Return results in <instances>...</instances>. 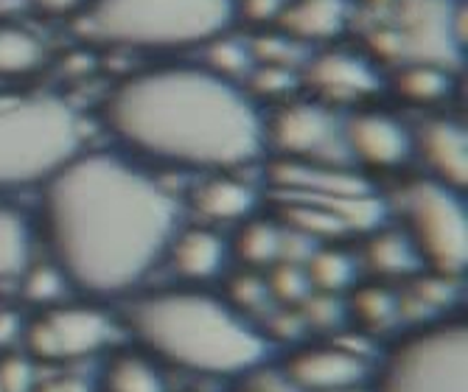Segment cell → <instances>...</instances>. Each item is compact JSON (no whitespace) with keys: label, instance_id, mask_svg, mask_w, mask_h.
I'll return each instance as SVG.
<instances>
[{"label":"cell","instance_id":"6da1fadb","mask_svg":"<svg viewBox=\"0 0 468 392\" xmlns=\"http://www.w3.org/2000/svg\"><path fill=\"white\" fill-rule=\"evenodd\" d=\"M42 238L73 289L133 291L165 258L180 207L157 180L118 154H76L42 185Z\"/></svg>","mask_w":468,"mask_h":392},{"label":"cell","instance_id":"7a4b0ae2","mask_svg":"<svg viewBox=\"0 0 468 392\" xmlns=\"http://www.w3.org/2000/svg\"><path fill=\"white\" fill-rule=\"evenodd\" d=\"M110 132L141 157L228 171L264 152V118L239 87L205 68H154L121 81L107 99Z\"/></svg>","mask_w":468,"mask_h":392},{"label":"cell","instance_id":"3957f363","mask_svg":"<svg viewBox=\"0 0 468 392\" xmlns=\"http://www.w3.org/2000/svg\"><path fill=\"white\" fill-rule=\"evenodd\" d=\"M123 323L144 354L202 376H241L270 356L267 336L225 297L172 289L135 297Z\"/></svg>","mask_w":468,"mask_h":392},{"label":"cell","instance_id":"277c9868","mask_svg":"<svg viewBox=\"0 0 468 392\" xmlns=\"http://www.w3.org/2000/svg\"><path fill=\"white\" fill-rule=\"evenodd\" d=\"M233 17V0H88L81 26L121 48H188L214 42Z\"/></svg>","mask_w":468,"mask_h":392},{"label":"cell","instance_id":"5b68a950","mask_svg":"<svg viewBox=\"0 0 468 392\" xmlns=\"http://www.w3.org/2000/svg\"><path fill=\"white\" fill-rule=\"evenodd\" d=\"M81 152V123L54 96H0V191L46 185Z\"/></svg>","mask_w":468,"mask_h":392},{"label":"cell","instance_id":"8992f818","mask_svg":"<svg viewBox=\"0 0 468 392\" xmlns=\"http://www.w3.org/2000/svg\"><path fill=\"white\" fill-rule=\"evenodd\" d=\"M370 46L378 57L404 65L454 68L465 48V4L460 0H390L376 12Z\"/></svg>","mask_w":468,"mask_h":392},{"label":"cell","instance_id":"52a82bcc","mask_svg":"<svg viewBox=\"0 0 468 392\" xmlns=\"http://www.w3.org/2000/svg\"><path fill=\"white\" fill-rule=\"evenodd\" d=\"M373 392H468L465 320H441L399 339Z\"/></svg>","mask_w":468,"mask_h":392},{"label":"cell","instance_id":"ba28073f","mask_svg":"<svg viewBox=\"0 0 468 392\" xmlns=\"http://www.w3.org/2000/svg\"><path fill=\"white\" fill-rule=\"evenodd\" d=\"M404 236L435 275H460L468 264V216L457 188L412 180L399 194Z\"/></svg>","mask_w":468,"mask_h":392},{"label":"cell","instance_id":"9c48e42d","mask_svg":"<svg viewBox=\"0 0 468 392\" xmlns=\"http://www.w3.org/2000/svg\"><path fill=\"white\" fill-rule=\"evenodd\" d=\"M110 317L93 306H54L34 317L23 336L37 362H68L99 354L110 342Z\"/></svg>","mask_w":468,"mask_h":392},{"label":"cell","instance_id":"30bf717a","mask_svg":"<svg viewBox=\"0 0 468 392\" xmlns=\"http://www.w3.org/2000/svg\"><path fill=\"white\" fill-rule=\"evenodd\" d=\"M264 143L278 149L283 160H323L331 157L336 143L346 146L334 115L320 104H289L264 121Z\"/></svg>","mask_w":468,"mask_h":392},{"label":"cell","instance_id":"8fae6325","mask_svg":"<svg viewBox=\"0 0 468 392\" xmlns=\"http://www.w3.org/2000/svg\"><path fill=\"white\" fill-rule=\"evenodd\" d=\"M286 378L309 392H348L367 378V365L359 354L336 344H312L289 354Z\"/></svg>","mask_w":468,"mask_h":392},{"label":"cell","instance_id":"7c38bea8","mask_svg":"<svg viewBox=\"0 0 468 392\" xmlns=\"http://www.w3.org/2000/svg\"><path fill=\"white\" fill-rule=\"evenodd\" d=\"M343 138L346 149L370 168H399L415 152L407 129L396 118L381 112H362L351 118L343 129Z\"/></svg>","mask_w":468,"mask_h":392},{"label":"cell","instance_id":"4fadbf2b","mask_svg":"<svg viewBox=\"0 0 468 392\" xmlns=\"http://www.w3.org/2000/svg\"><path fill=\"white\" fill-rule=\"evenodd\" d=\"M412 149H418L420 160L432 171V180L452 185L457 191L468 183V138L465 129L454 121L435 118L427 121L412 138Z\"/></svg>","mask_w":468,"mask_h":392},{"label":"cell","instance_id":"5bb4252c","mask_svg":"<svg viewBox=\"0 0 468 392\" xmlns=\"http://www.w3.org/2000/svg\"><path fill=\"white\" fill-rule=\"evenodd\" d=\"M168 260H172L175 272L186 283H205L217 278L225 267L228 247L219 238V233L207 228H188L177 230L172 244L165 249Z\"/></svg>","mask_w":468,"mask_h":392},{"label":"cell","instance_id":"9a60e30c","mask_svg":"<svg viewBox=\"0 0 468 392\" xmlns=\"http://www.w3.org/2000/svg\"><path fill=\"white\" fill-rule=\"evenodd\" d=\"M283 31L297 42L331 39L351 20V0H292L281 12Z\"/></svg>","mask_w":468,"mask_h":392},{"label":"cell","instance_id":"2e32d148","mask_svg":"<svg viewBox=\"0 0 468 392\" xmlns=\"http://www.w3.org/2000/svg\"><path fill=\"white\" fill-rule=\"evenodd\" d=\"M259 194H255L247 183L236 177H210L194 191V210L205 222H244L255 210Z\"/></svg>","mask_w":468,"mask_h":392},{"label":"cell","instance_id":"e0dca14e","mask_svg":"<svg viewBox=\"0 0 468 392\" xmlns=\"http://www.w3.org/2000/svg\"><path fill=\"white\" fill-rule=\"evenodd\" d=\"M312 84L328 99H362L376 90V73L351 54H325L312 68Z\"/></svg>","mask_w":468,"mask_h":392},{"label":"cell","instance_id":"ac0fdd59","mask_svg":"<svg viewBox=\"0 0 468 392\" xmlns=\"http://www.w3.org/2000/svg\"><path fill=\"white\" fill-rule=\"evenodd\" d=\"M31 264V228L28 219L0 202V286L17 281Z\"/></svg>","mask_w":468,"mask_h":392},{"label":"cell","instance_id":"d6986e66","mask_svg":"<svg viewBox=\"0 0 468 392\" xmlns=\"http://www.w3.org/2000/svg\"><path fill=\"white\" fill-rule=\"evenodd\" d=\"M281 244H283V228L278 222L250 219L241 225L233 252L244 264V270H261L281 260Z\"/></svg>","mask_w":468,"mask_h":392},{"label":"cell","instance_id":"ffe728a7","mask_svg":"<svg viewBox=\"0 0 468 392\" xmlns=\"http://www.w3.org/2000/svg\"><path fill=\"white\" fill-rule=\"evenodd\" d=\"M104 389L107 392H165V384L152 356L121 354L110 362L104 373Z\"/></svg>","mask_w":468,"mask_h":392},{"label":"cell","instance_id":"44dd1931","mask_svg":"<svg viewBox=\"0 0 468 392\" xmlns=\"http://www.w3.org/2000/svg\"><path fill=\"white\" fill-rule=\"evenodd\" d=\"M306 275L312 283V291L320 294H343L354 286L356 281V260L334 247H323L309 255Z\"/></svg>","mask_w":468,"mask_h":392},{"label":"cell","instance_id":"7402d4cb","mask_svg":"<svg viewBox=\"0 0 468 392\" xmlns=\"http://www.w3.org/2000/svg\"><path fill=\"white\" fill-rule=\"evenodd\" d=\"M42 59H46V48L39 37L17 26H0V76L17 79L34 73Z\"/></svg>","mask_w":468,"mask_h":392},{"label":"cell","instance_id":"603a6c76","mask_svg":"<svg viewBox=\"0 0 468 392\" xmlns=\"http://www.w3.org/2000/svg\"><path fill=\"white\" fill-rule=\"evenodd\" d=\"M365 260L381 275H407L423 267L404 233H376L365 249Z\"/></svg>","mask_w":468,"mask_h":392},{"label":"cell","instance_id":"cb8c5ba5","mask_svg":"<svg viewBox=\"0 0 468 392\" xmlns=\"http://www.w3.org/2000/svg\"><path fill=\"white\" fill-rule=\"evenodd\" d=\"M399 93L415 104H435L449 93V70L435 65H404L399 73Z\"/></svg>","mask_w":468,"mask_h":392},{"label":"cell","instance_id":"d4e9b609","mask_svg":"<svg viewBox=\"0 0 468 392\" xmlns=\"http://www.w3.org/2000/svg\"><path fill=\"white\" fill-rule=\"evenodd\" d=\"M17 281L23 286V297L28 302H34V306H57L65 289L70 286L54 260H46V264H28Z\"/></svg>","mask_w":468,"mask_h":392},{"label":"cell","instance_id":"484cf974","mask_svg":"<svg viewBox=\"0 0 468 392\" xmlns=\"http://www.w3.org/2000/svg\"><path fill=\"white\" fill-rule=\"evenodd\" d=\"M264 281H267L270 297H275L283 306H297V302L312 297L306 267H301L297 260H275Z\"/></svg>","mask_w":468,"mask_h":392},{"label":"cell","instance_id":"4316f807","mask_svg":"<svg viewBox=\"0 0 468 392\" xmlns=\"http://www.w3.org/2000/svg\"><path fill=\"white\" fill-rule=\"evenodd\" d=\"M351 312L356 314V320L370 328V331H381L388 328L396 314H399V300L381 286H365L351 297Z\"/></svg>","mask_w":468,"mask_h":392},{"label":"cell","instance_id":"83f0119b","mask_svg":"<svg viewBox=\"0 0 468 392\" xmlns=\"http://www.w3.org/2000/svg\"><path fill=\"white\" fill-rule=\"evenodd\" d=\"M225 300L230 302V306H233L236 312H241V314L261 309L264 302L270 300L267 281L255 275V270L236 272V275L225 283Z\"/></svg>","mask_w":468,"mask_h":392},{"label":"cell","instance_id":"f1b7e54d","mask_svg":"<svg viewBox=\"0 0 468 392\" xmlns=\"http://www.w3.org/2000/svg\"><path fill=\"white\" fill-rule=\"evenodd\" d=\"M34 359L31 356H4L0 359V389L4 392H31L34 389Z\"/></svg>","mask_w":468,"mask_h":392},{"label":"cell","instance_id":"f546056e","mask_svg":"<svg viewBox=\"0 0 468 392\" xmlns=\"http://www.w3.org/2000/svg\"><path fill=\"white\" fill-rule=\"evenodd\" d=\"M210 62L217 65V73H239L247 65V54L239 48V42H210Z\"/></svg>","mask_w":468,"mask_h":392},{"label":"cell","instance_id":"4dcf8cb0","mask_svg":"<svg viewBox=\"0 0 468 392\" xmlns=\"http://www.w3.org/2000/svg\"><path fill=\"white\" fill-rule=\"evenodd\" d=\"M283 0H244V15L250 20H275L283 12Z\"/></svg>","mask_w":468,"mask_h":392},{"label":"cell","instance_id":"1f68e13d","mask_svg":"<svg viewBox=\"0 0 468 392\" xmlns=\"http://www.w3.org/2000/svg\"><path fill=\"white\" fill-rule=\"evenodd\" d=\"M31 4L46 15H70L88 4V0H31Z\"/></svg>","mask_w":468,"mask_h":392},{"label":"cell","instance_id":"d6a6232c","mask_svg":"<svg viewBox=\"0 0 468 392\" xmlns=\"http://www.w3.org/2000/svg\"><path fill=\"white\" fill-rule=\"evenodd\" d=\"M31 392H88V387L79 378H51L46 384H34Z\"/></svg>","mask_w":468,"mask_h":392},{"label":"cell","instance_id":"836d02e7","mask_svg":"<svg viewBox=\"0 0 468 392\" xmlns=\"http://www.w3.org/2000/svg\"><path fill=\"white\" fill-rule=\"evenodd\" d=\"M17 331H20V323L15 312H0V344H6Z\"/></svg>","mask_w":468,"mask_h":392},{"label":"cell","instance_id":"e575fe53","mask_svg":"<svg viewBox=\"0 0 468 392\" xmlns=\"http://www.w3.org/2000/svg\"><path fill=\"white\" fill-rule=\"evenodd\" d=\"M0 392H4V389H0Z\"/></svg>","mask_w":468,"mask_h":392}]
</instances>
